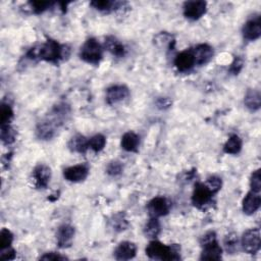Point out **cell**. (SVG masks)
<instances>
[{
	"mask_svg": "<svg viewBox=\"0 0 261 261\" xmlns=\"http://www.w3.org/2000/svg\"><path fill=\"white\" fill-rule=\"evenodd\" d=\"M69 55V49L55 40H47L44 44L31 48L27 57L31 60H45L51 63H58Z\"/></svg>",
	"mask_w": 261,
	"mask_h": 261,
	"instance_id": "cell-1",
	"label": "cell"
},
{
	"mask_svg": "<svg viewBox=\"0 0 261 261\" xmlns=\"http://www.w3.org/2000/svg\"><path fill=\"white\" fill-rule=\"evenodd\" d=\"M214 240H216V234L214 232H208V233H206L202 237V239H201V245L207 244V243L212 242Z\"/></svg>",
	"mask_w": 261,
	"mask_h": 261,
	"instance_id": "cell-39",
	"label": "cell"
},
{
	"mask_svg": "<svg viewBox=\"0 0 261 261\" xmlns=\"http://www.w3.org/2000/svg\"><path fill=\"white\" fill-rule=\"evenodd\" d=\"M89 175V166L87 164H78L67 167L63 170V177L68 182L79 183L84 181Z\"/></svg>",
	"mask_w": 261,
	"mask_h": 261,
	"instance_id": "cell-9",
	"label": "cell"
},
{
	"mask_svg": "<svg viewBox=\"0 0 261 261\" xmlns=\"http://www.w3.org/2000/svg\"><path fill=\"white\" fill-rule=\"evenodd\" d=\"M238 246H239V240L238 236L235 233H231L224 238V247L231 254H235L238 252Z\"/></svg>",
	"mask_w": 261,
	"mask_h": 261,
	"instance_id": "cell-27",
	"label": "cell"
},
{
	"mask_svg": "<svg viewBox=\"0 0 261 261\" xmlns=\"http://www.w3.org/2000/svg\"><path fill=\"white\" fill-rule=\"evenodd\" d=\"M244 103L246 107L251 111H257L261 106V96L257 90H248L245 95Z\"/></svg>",
	"mask_w": 261,
	"mask_h": 261,
	"instance_id": "cell-22",
	"label": "cell"
},
{
	"mask_svg": "<svg viewBox=\"0 0 261 261\" xmlns=\"http://www.w3.org/2000/svg\"><path fill=\"white\" fill-rule=\"evenodd\" d=\"M242 149V140L237 135H233L229 138L223 146V151L228 154H238Z\"/></svg>",
	"mask_w": 261,
	"mask_h": 261,
	"instance_id": "cell-25",
	"label": "cell"
},
{
	"mask_svg": "<svg viewBox=\"0 0 261 261\" xmlns=\"http://www.w3.org/2000/svg\"><path fill=\"white\" fill-rule=\"evenodd\" d=\"M192 51L196 65H204L213 57V48L208 44H199Z\"/></svg>",
	"mask_w": 261,
	"mask_h": 261,
	"instance_id": "cell-15",
	"label": "cell"
},
{
	"mask_svg": "<svg viewBox=\"0 0 261 261\" xmlns=\"http://www.w3.org/2000/svg\"><path fill=\"white\" fill-rule=\"evenodd\" d=\"M250 187L251 191L256 193H260L261 190V176H260V169L255 170L250 179Z\"/></svg>",
	"mask_w": 261,
	"mask_h": 261,
	"instance_id": "cell-33",
	"label": "cell"
},
{
	"mask_svg": "<svg viewBox=\"0 0 261 261\" xmlns=\"http://www.w3.org/2000/svg\"><path fill=\"white\" fill-rule=\"evenodd\" d=\"M29 4H30V7L34 13L39 14V13H42L45 10L49 9L54 3L43 2V1H33V2H30Z\"/></svg>",
	"mask_w": 261,
	"mask_h": 261,
	"instance_id": "cell-32",
	"label": "cell"
},
{
	"mask_svg": "<svg viewBox=\"0 0 261 261\" xmlns=\"http://www.w3.org/2000/svg\"><path fill=\"white\" fill-rule=\"evenodd\" d=\"M110 224L111 228L115 232H121L125 231L129 227V222L127 220L125 212H118L112 216L110 219Z\"/></svg>",
	"mask_w": 261,
	"mask_h": 261,
	"instance_id": "cell-26",
	"label": "cell"
},
{
	"mask_svg": "<svg viewBox=\"0 0 261 261\" xmlns=\"http://www.w3.org/2000/svg\"><path fill=\"white\" fill-rule=\"evenodd\" d=\"M35 186L38 189H45L51 179V169L45 164H39L33 170Z\"/></svg>",
	"mask_w": 261,
	"mask_h": 261,
	"instance_id": "cell-12",
	"label": "cell"
},
{
	"mask_svg": "<svg viewBox=\"0 0 261 261\" xmlns=\"http://www.w3.org/2000/svg\"><path fill=\"white\" fill-rule=\"evenodd\" d=\"M69 113V107L65 104H58L52 109L47 118L42 120L37 126L36 134L42 140H49L55 135L56 130L63 124V120Z\"/></svg>",
	"mask_w": 261,
	"mask_h": 261,
	"instance_id": "cell-2",
	"label": "cell"
},
{
	"mask_svg": "<svg viewBox=\"0 0 261 261\" xmlns=\"http://www.w3.org/2000/svg\"><path fill=\"white\" fill-rule=\"evenodd\" d=\"M146 254L154 260H180V247L178 245L166 246L158 241H151L146 248Z\"/></svg>",
	"mask_w": 261,
	"mask_h": 261,
	"instance_id": "cell-3",
	"label": "cell"
},
{
	"mask_svg": "<svg viewBox=\"0 0 261 261\" xmlns=\"http://www.w3.org/2000/svg\"><path fill=\"white\" fill-rule=\"evenodd\" d=\"M0 134H1V141L6 145H9L15 141V132L10 127V125L1 126Z\"/></svg>",
	"mask_w": 261,
	"mask_h": 261,
	"instance_id": "cell-30",
	"label": "cell"
},
{
	"mask_svg": "<svg viewBox=\"0 0 261 261\" xmlns=\"http://www.w3.org/2000/svg\"><path fill=\"white\" fill-rule=\"evenodd\" d=\"M75 237V228L69 224H62L56 232L57 245L60 248H67L72 245Z\"/></svg>",
	"mask_w": 261,
	"mask_h": 261,
	"instance_id": "cell-13",
	"label": "cell"
},
{
	"mask_svg": "<svg viewBox=\"0 0 261 261\" xmlns=\"http://www.w3.org/2000/svg\"><path fill=\"white\" fill-rule=\"evenodd\" d=\"M105 48L116 57H124L127 53L126 47L113 36H109L105 39Z\"/></svg>",
	"mask_w": 261,
	"mask_h": 261,
	"instance_id": "cell-20",
	"label": "cell"
},
{
	"mask_svg": "<svg viewBox=\"0 0 261 261\" xmlns=\"http://www.w3.org/2000/svg\"><path fill=\"white\" fill-rule=\"evenodd\" d=\"M184 15L191 21L199 20L207 9L205 1H187L184 3Z\"/></svg>",
	"mask_w": 261,
	"mask_h": 261,
	"instance_id": "cell-8",
	"label": "cell"
},
{
	"mask_svg": "<svg viewBox=\"0 0 261 261\" xmlns=\"http://www.w3.org/2000/svg\"><path fill=\"white\" fill-rule=\"evenodd\" d=\"M243 65H244V61H243V59L239 56H236L230 66V72L233 75H238L241 72V69L243 68Z\"/></svg>",
	"mask_w": 261,
	"mask_h": 261,
	"instance_id": "cell-36",
	"label": "cell"
},
{
	"mask_svg": "<svg viewBox=\"0 0 261 261\" xmlns=\"http://www.w3.org/2000/svg\"><path fill=\"white\" fill-rule=\"evenodd\" d=\"M204 184L207 186V188L209 189L213 194H216L218 192V191L221 189V185H222L221 179H219L217 177L208 178Z\"/></svg>",
	"mask_w": 261,
	"mask_h": 261,
	"instance_id": "cell-34",
	"label": "cell"
},
{
	"mask_svg": "<svg viewBox=\"0 0 261 261\" xmlns=\"http://www.w3.org/2000/svg\"><path fill=\"white\" fill-rule=\"evenodd\" d=\"M13 241V235L7 229H2L0 232V250L10 247Z\"/></svg>",
	"mask_w": 261,
	"mask_h": 261,
	"instance_id": "cell-31",
	"label": "cell"
},
{
	"mask_svg": "<svg viewBox=\"0 0 261 261\" xmlns=\"http://www.w3.org/2000/svg\"><path fill=\"white\" fill-rule=\"evenodd\" d=\"M261 204V198L260 194L250 191V192L245 196L244 200H243V211L247 215L254 214L260 207Z\"/></svg>",
	"mask_w": 261,
	"mask_h": 261,
	"instance_id": "cell-17",
	"label": "cell"
},
{
	"mask_svg": "<svg viewBox=\"0 0 261 261\" xmlns=\"http://www.w3.org/2000/svg\"><path fill=\"white\" fill-rule=\"evenodd\" d=\"M147 210L151 217L158 218L168 214L170 203L164 197H155L147 204Z\"/></svg>",
	"mask_w": 261,
	"mask_h": 261,
	"instance_id": "cell-7",
	"label": "cell"
},
{
	"mask_svg": "<svg viewBox=\"0 0 261 261\" xmlns=\"http://www.w3.org/2000/svg\"><path fill=\"white\" fill-rule=\"evenodd\" d=\"M137 246L132 242H121L114 251L116 260H130L136 256Z\"/></svg>",
	"mask_w": 261,
	"mask_h": 261,
	"instance_id": "cell-16",
	"label": "cell"
},
{
	"mask_svg": "<svg viewBox=\"0 0 261 261\" xmlns=\"http://www.w3.org/2000/svg\"><path fill=\"white\" fill-rule=\"evenodd\" d=\"M243 36L249 41L257 40L261 36V22L259 16L253 17L245 23L243 27Z\"/></svg>",
	"mask_w": 261,
	"mask_h": 261,
	"instance_id": "cell-14",
	"label": "cell"
},
{
	"mask_svg": "<svg viewBox=\"0 0 261 261\" xmlns=\"http://www.w3.org/2000/svg\"><path fill=\"white\" fill-rule=\"evenodd\" d=\"M123 164H121L119 161H111L106 168V171L109 176L111 177H116L119 176L121 172H123Z\"/></svg>",
	"mask_w": 261,
	"mask_h": 261,
	"instance_id": "cell-35",
	"label": "cell"
},
{
	"mask_svg": "<svg viewBox=\"0 0 261 261\" xmlns=\"http://www.w3.org/2000/svg\"><path fill=\"white\" fill-rule=\"evenodd\" d=\"M203 251L201 253V260H219L221 259L222 249L218 245L216 240L202 245Z\"/></svg>",
	"mask_w": 261,
	"mask_h": 261,
	"instance_id": "cell-18",
	"label": "cell"
},
{
	"mask_svg": "<svg viewBox=\"0 0 261 261\" xmlns=\"http://www.w3.org/2000/svg\"><path fill=\"white\" fill-rule=\"evenodd\" d=\"M13 118V110L9 104L2 103L1 108H0V123L1 126L9 125Z\"/></svg>",
	"mask_w": 261,
	"mask_h": 261,
	"instance_id": "cell-29",
	"label": "cell"
},
{
	"mask_svg": "<svg viewBox=\"0 0 261 261\" xmlns=\"http://www.w3.org/2000/svg\"><path fill=\"white\" fill-rule=\"evenodd\" d=\"M139 145H140V138L134 132H128L121 138V147L128 152H137Z\"/></svg>",
	"mask_w": 261,
	"mask_h": 261,
	"instance_id": "cell-19",
	"label": "cell"
},
{
	"mask_svg": "<svg viewBox=\"0 0 261 261\" xmlns=\"http://www.w3.org/2000/svg\"><path fill=\"white\" fill-rule=\"evenodd\" d=\"M91 5L99 11L108 13L118 8H121V5H124V3L116 2V1H109V0H96V1L91 2Z\"/></svg>",
	"mask_w": 261,
	"mask_h": 261,
	"instance_id": "cell-23",
	"label": "cell"
},
{
	"mask_svg": "<svg viewBox=\"0 0 261 261\" xmlns=\"http://www.w3.org/2000/svg\"><path fill=\"white\" fill-rule=\"evenodd\" d=\"M40 259L41 260H66L67 258L65 256H62V255L55 253V252H49V253H46L43 256H41Z\"/></svg>",
	"mask_w": 261,
	"mask_h": 261,
	"instance_id": "cell-38",
	"label": "cell"
},
{
	"mask_svg": "<svg viewBox=\"0 0 261 261\" xmlns=\"http://www.w3.org/2000/svg\"><path fill=\"white\" fill-rule=\"evenodd\" d=\"M213 195L214 194L207 188L205 184L197 183L195 185V189L192 195V203L195 207L199 208V209H203L206 205L211 202Z\"/></svg>",
	"mask_w": 261,
	"mask_h": 261,
	"instance_id": "cell-6",
	"label": "cell"
},
{
	"mask_svg": "<svg viewBox=\"0 0 261 261\" xmlns=\"http://www.w3.org/2000/svg\"><path fill=\"white\" fill-rule=\"evenodd\" d=\"M130 91L128 87L124 85H115L111 86L106 91V101L109 105H113L118 102H121L129 98Z\"/></svg>",
	"mask_w": 261,
	"mask_h": 261,
	"instance_id": "cell-10",
	"label": "cell"
},
{
	"mask_svg": "<svg viewBox=\"0 0 261 261\" xmlns=\"http://www.w3.org/2000/svg\"><path fill=\"white\" fill-rule=\"evenodd\" d=\"M68 148L73 152L85 153L89 148V140L83 135H76L69 140Z\"/></svg>",
	"mask_w": 261,
	"mask_h": 261,
	"instance_id": "cell-21",
	"label": "cell"
},
{
	"mask_svg": "<svg viewBox=\"0 0 261 261\" xmlns=\"http://www.w3.org/2000/svg\"><path fill=\"white\" fill-rule=\"evenodd\" d=\"M160 223L157 218L151 217L144 227V235L149 239H156L160 234Z\"/></svg>",
	"mask_w": 261,
	"mask_h": 261,
	"instance_id": "cell-24",
	"label": "cell"
},
{
	"mask_svg": "<svg viewBox=\"0 0 261 261\" xmlns=\"http://www.w3.org/2000/svg\"><path fill=\"white\" fill-rule=\"evenodd\" d=\"M103 56V48L101 44L94 38L87 40L81 48L80 57L90 64L97 65Z\"/></svg>",
	"mask_w": 261,
	"mask_h": 261,
	"instance_id": "cell-4",
	"label": "cell"
},
{
	"mask_svg": "<svg viewBox=\"0 0 261 261\" xmlns=\"http://www.w3.org/2000/svg\"><path fill=\"white\" fill-rule=\"evenodd\" d=\"M14 258H15V251L11 247L0 250V259L12 260Z\"/></svg>",
	"mask_w": 261,
	"mask_h": 261,
	"instance_id": "cell-37",
	"label": "cell"
},
{
	"mask_svg": "<svg viewBox=\"0 0 261 261\" xmlns=\"http://www.w3.org/2000/svg\"><path fill=\"white\" fill-rule=\"evenodd\" d=\"M170 106V101L167 98H159L157 100V107L160 109H165Z\"/></svg>",
	"mask_w": 261,
	"mask_h": 261,
	"instance_id": "cell-40",
	"label": "cell"
},
{
	"mask_svg": "<svg viewBox=\"0 0 261 261\" xmlns=\"http://www.w3.org/2000/svg\"><path fill=\"white\" fill-rule=\"evenodd\" d=\"M241 244L245 252L256 254L261 247V239L259 229H250L243 234Z\"/></svg>",
	"mask_w": 261,
	"mask_h": 261,
	"instance_id": "cell-5",
	"label": "cell"
},
{
	"mask_svg": "<svg viewBox=\"0 0 261 261\" xmlns=\"http://www.w3.org/2000/svg\"><path fill=\"white\" fill-rule=\"evenodd\" d=\"M106 144V138L101 134L95 135L89 139V148L95 152L101 151Z\"/></svg>",
	"mask_w": 261,
	"mask_h": 261,
	"instance_id": "cell-28",
	"label": "cell"
},
{
	"mask_svg": "<svg viewBox=\"0 0 261 261\" xmlns=\"http://www.w3.org/2000/svg\"><path fill=\"white\" fill-rule=\"evenodd\" d=\"M175 65L182 73L192 69L196 65L192 48L182 51L181 53H179L175 58Z\"/></svg>",
	"mask_w": 261,
	"mask_h": 261,
	"instance_id": "cell-11",
	"label": "cell"
}]
</instances>
